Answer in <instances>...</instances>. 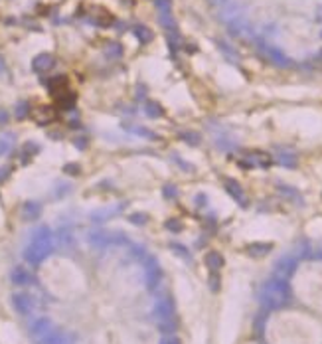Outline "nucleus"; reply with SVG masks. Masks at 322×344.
Wrapping results in <instances>:
<instances>
[{
	"label": "nucleus",
	"instance_id": "ea45409f",
	"mask_svg": "<svg viewBox=\"0 0 322 344\" xmlns=\"http://www.w3.org/2000/svg\"><path fill=\"white\" fill-rule=\"evenodd\" d=\"M83 141H85V139H75V147H77V149H85L87 143H83Z\"/></svg>",
	"mask_w": 322,
	"mask_h": 344
},
{
	"label": "nucleus",
	"instance_id": "f8f14e48",
	"mask_svg": "<svg viewBox=\"0 0 322 344\" xmlns=\"http://www.w3.org/2000/svg\"><path fill=\"white\" fill-rule=\"evenodd\" d=\"M155 311H157V315H159L161 319H166V321H168V319L174 315V303H172V299H170V297H162L161 301L157 303V309H155Z\"/></svg>",
	"mask_w": 322,
	"mask_h": 344
},
{
	"label": "nucleus",
	"instance_id": "f257e3e1",
	"mask_svg": "<svg viewBox=\"0 0 322 344\" xmlns=\"http://www.w3.org/2000/svg\"><path fill=\"white\" fill-rule=\"evenodd\" d=\"M54 253V233L48 226H42L34 231L32 241L24 249V259L30 265H40Z\"/></svg>",
	"mask_w": 322,
	"mask_h": 344
},
{
	"label": "nucleus",
	"instance_id": "393cba45",
	"mask_svg": "<svg viewBox=\"0 0 322 344\" xmlns=\"http://www.w3.org/2000/svg\"><path fill=\"white\" fill-rule=\"evenodd\" d=\"M180 137H182L186 143H190V145H198V143L202 141V137H200L198 133H194V131H184Z\"/></svg>",
	"mask_w": 322,
	"mask_h": 344
},
{
	"label": "nucleus",
	"instance_id": "a211bd4d",
	"mask_svg": "<svg viewBox=\"0 0 322 344\" xmlns=\"http://www.w3.org/2000/svg\"><path fill=\"white\" fill-rule=\"evenodd\" d=\"M36 344H69L67 343V337L63 335V333H59V331H52L48 337H44L42 341H38Z\"/></svg>",
	"mask_w": 322,
	"mask_h": 344
},
{
	"label": "nucleus",
	"instance_id": "f704fd0d",
	"mask_svg": "<svg viewBox=\"0 0 322 344\" xmlns=\"http://www.w3.org/2000/svg\"><path fill=\"white\" fill-rule=\"evenodd\" d=\"M166 228L170 229V231H182V224L178 220H168L166 222Z\"/></svg>",
	"mask_w": 322,
	"mask_h": 344
},
{
	"label": "nucleus",
	"instance_id": "4be33fe9",
	"mask_svg": "<svg viewBox=\"0 0 322 344\" xmlns=\"http://www.w3.org/2000/svg\"><path fill=\"white\" fill-rule=\"evenodd\" d=\"M12 145H14V135H4V137H0V157H4L6 153H10Z\"/></svg>",
	"mask_w": 322,
	"mask_h": 344
},
{
	"label": "nucleus",
	"instance_id": "20e7f679",
	"mask_svg": "<svg viewBox=\"0 0 322 344\" xmlns=\"http://www.w3.org/2000/svg\"><path fill=\"white\" fill-rule=\"evenodd\" d=\"M52 331H54V323H52L48 317H38V319L30 325V337H32L36 343L42 341L44 337H48Z\"/></svg>",
	"mask_w": 322,
	"mask_h": 344
},
{
	"label": "nucleus",
	"instance_id": "c03bdc74",
	"mask_svg": "<svg viewBox=\"0 0 322 344\" xmlns=\"http://www.w3.org/2000/svg\"><path fill=\"white\" fill-rule=\"evenodd\" d=\"M0 71H4V61H2V57H0Z\"/></svg>",
	"mask_w": 322,
	"mask_h": 344
},
{
	"label": "nucleus",
	"instance_id": "9b49d317",
	"mask_svg": "<svg viewBox=\"0 0 322 344\" xmlns=\"http://www.w3.org/2000/svg\"><path fill=\"white\" fill-rule=\"evenodd\" d=\"M271 249H273V243H267V241H253V243H249L245 247V251L249 255H253V257H263V255H267Z\"/></svg>",
	"mask_w": 322,
	"mask_h": 344
},
{
	"label": "nucleus",
	"instance_id": "2eb2a0df",
	"mask_svg": "<svg viewBox=\"0 0 322 344\" xmlns=\"http://www.w3.org/2000/svg\"><path fill=\"white\" fill-rule=\"evenodd\" d=\"M277 192L283 196V198H287V200H291V202H295V204H303L305 200H303V196L295 190V188H291V186H277Z\"/></svg>",
	"mask_w": 322,
	"mask_h": 344
},
{
	"label": "nucleus",
	"instance_id": "0eeeda50",
	"mask_svg": "<svg viewBox=\"0 0 322 344\" xmlns=\"http://www.w3.org/2000/svg\"><path fill=\"white\" fill-rule=\"evenodd\" d=\"M295 267H297V261L293 259V257H281L277 263H275V277H279V279H289L293 273H295Z\"/></svg>",
	"mask_w": 322,
	"mask_h": 344
},
{
	"label": "nucleus",
	"instance_id": "7c9ffc66",
	"mask_svg": "<svg viewBox=\"0 0 322 344\" xmlns=\"http://www.w3.org/2000/svg\"><path fill=\"white\" fill-rule=\"evenodd\" d=\"M155 4H157V8H159V12H170V8H172V2L170 0H155Z\"/></svg>",
	"mask_w": 322,
	"mask_h": 344
},
{
	"label": "nucleus",
	"instance_id": "a878e982",
	"mask_svg": "<svg viewBox=\"0 0 322 344\" xmlns=\"http://www.w3.org/2000/svg\"><path fill=\"white\" fill-rule=\"evenodd\" d=\"M217 44H219V50H221L225 56L229 57V59H233V63H237V61H239V56H237L233 50H229V48H227V44H223V42H217Z\"/></svg>",
	"mask_w": 322,
	"mask_h": 344
},
{
	"label": "nucleus",
	"instance_id": "cd10ccee",
	"mask_svg": "<svg viewBox=\"0 0 322 344\" xmlns=\"http://www.w3.org/2000/svg\"><path fill=\"white\" fill-rule=\"evenodd\" d=\"M63 172L65 174H71V176H77V174H81V167L77 163H69V165L63 167Z\"/></svg>",
	"mask_w": 322,
	"mask_h": 344
},
{
	"label": "nucleus",
	"instance_id": "473e14b6",
	"mask_svg": "<svg viewBox=\"0 0 322 344\" xmlns=\"http://www.w3.org/2000/svg\"><path fill=\"white\" fill-rule=\"evenodd\" d=\"M133 133H137V135H143V137H151V139H157V135L155 133H151V131H147V129H141V127H129Z\"/></svg>",
	"mask_w": 322,
	"mask_h": 344
},
{
	"label": "nucleus",
	"instance_id": "bb28decb",
	"mask_svg": "<svg viewBox=\"0 0 322 344\" xmlns=\"http://www.w3.org/2000/svg\"><path fill=\"white\" fill-rule=\"evenodd\" d=\"M105 52H107L109 57H121V54H123V48H121L119 44H109Z\"/></svg>",
	"mask_w": 322,
	"mask_h": 344
},
{
	"label": "nucleus",
	"instance_id": "dca6fc26",
	"mask_svg": "<svg viewBox=\"0 0 322 344\" xmlns=\"http://www.w3.org/2000/svg\"><path fill=\"white\" fill-rule=\"evenodd\" d=\"M204 263H206V267H210L212 271H217V269L223 267V257H221L217 251H210V253H206Z\"/></svg>",
	"mask_w": 322,
	"mask_h": 344
},
{
	"label": "nucleus",
	"instance_id": "2f4dec72",
	"mask_svg": "<svg viewBox=\"0 0 322 344\" xmlns=\"http://www.w3.org/2000/svg\"><path fill=\"white\" fill-rule=\"evenodd\" d=\"M176 194H178V192H176V188H174V186H170V184H166V186L162 188V196H164V198L174 200V198H176Z\"/></svg>",
	"mask_w": 322,
	"mask_h": 344
},
{
	"label": "nucleus",
	"instance_id": "a18cd8bd",
	"mask_svg": "<svg viewBox=\"0 0 322 344\" xmlns=\"http://www.w3.org/2000/svg\"><path fill=\"white\" fill-rule=\"evenodd\" d=\"M319 57H321V59H322V52H321V54H319Z\"/></svg>",
	"mask_w": 322,
	"mask_h": 344
},
{
	"label": "nucleus",
	"instance_id": "79ce46f5",
	"mask_svg": "<svg viewBox=\"0 0 322 344\" xmlns=\"http://www.w3.org/2000/svg\"><path fill=\"white\" fill-rule=\"evenodd\" d=\"M317 20H319V22H322V6L317 10Z\"/></svg>",
	"mask_w": 322,
	"mask_h": 344
},
{
	"label": "nucleus",
	"instance_id": "c85d7f7f",
	"mask_svg": "<svg viewBox=\"0 0 322 344\" xmlns=\"http://www.w3.org/2000/svg\"><path fill=\"white\" fill-rule=\"evenodd\" d=\"M28 115V103L26 101H20L18 105H16V117L18 119H24Z\"/></svg>",
	"mask_w": 322,
	"mask_h": 344
},
{
	"label": "nucleus",
	"instance_id": "ddd939ff",
	"mask_svg": "<svg viewBox=\"0 0 322 344\" xmlns=\"http://www.w3.org/2000/svg\"><path fill=\"white\" fill-rule=\"evenodd\" d=\"M161 277H162L161 267H159L157 261H153V263L147 267V285H149V289H155V287L159 285Z\"/></svg>",
	"mask_w": 322,
	"mask_h": 344
},
{
	"label": "nucleus",
	"instance_id": "72a5a7b5",
	"mask_svg": "<svg viewBox=\"0 0 322 344\" xmlns=\"http://www.w3.org/2000/svg\"><path fill=\"white\" fill-rule=\"evenodd\" d=\"M170 247H172V249H176V253H178V255H182V257L190 259V253H188V249H186V247H182L180 243H170Z\"/></svg>",
	"mask_w": 322,
	"mask_h": 344
},
{
	"label": "nucleus",
	"instance_id": "412c9836",
	"mask_svg": "<svg viewBox=\"0 0 322 344\" xmlns=\"http://www.w3.org/2000/svg\"><path fill=\"white\" fill-rule=\"evenodd\" d=\"M145 113H147V117H151V119H159V117L164 115V111H162V107L159 105V103L149 101V103H147V107H145Z\"/></svg>",
	"mask_w": 322,
	"mask_h": 344
},
{
	"label": "nucleus",
	"instance_id": "39448f33",
	"mask_svg": "<svg viewBox=\"0 0 322 344\" xmlns=\"http://www.w3.org/2000/svg\"><path fill=\"white\" fill-rule=\"evenodd\" d=\"M12 305H14L16 313L22 315V317H28L34 311V299L28 293H14L12 295Z\"/></svg>",
	"mask_w": 322,
	"mask_h": 344
},
{
	"label": "nucleus",
	"instance_id": "7ed1b4c3",
	"mask_svg": "<svg viewBox=\"0 0 322 344\" xmlns=\"http://www.w3.org/2000/svg\"><path fill=\"white\" fill-rule=\"evenodd\" d=\"M259 52H261V56L265 57V59H269L271 63H275V65H279V67H289V65H291V59L285 56L277 46L259 44Z\"/></svg>",
	"mask_w": 322,
	"mask_h": 344
},
{
	"label": "nucleus",
	"instance_id": "f03ea898",
	"mask_svg": "<svg viewBox=\"0 0 322 344\" xmlns=\"http://www.w3.org/2000/svg\"><path fill=\"white\" fill-rule=\"evenodd\" d=\"M259 299L267 309H283L291 301V289L285 279L273 277L263 283L259 291Z\"/></svg>",
	"mask_w": 322,
	"mask_h": 344
},
{
	"label": "nucleus",
	"instance_id": "5701e85b",
	"mask_svg": "<svg viewBox=\"0 0 322 344\" xmlns=\"http://www.w3.org/2000/svg\"><path fill=\"white\" fill-rule=\"evenodd\" d=\"M129 222L135 224V226H145V224L149 222V214H145V212H135V214L129 216Z\"/></svg>",
	"mask_w": 322,
	"mask_h": 344
},
{
	"label": "nucleus",
	"instance_id": "a19ab883",
	"mask_svg": "<svg viewBox=\"0 0 322 344\" xmlns=\"http://www.w3.org/2000/svg\"><path fill=\"white\" fill-rule=\"evenodd\" d=\"M8 176V169H0V180H4Z\"/></svg>",
	"mask_w": 322,
	"mask_h": 344
},
{
	"label": "nucleus",
	"instance_id": "c9c22d12",
	"mask_svg": "<svg viewBox=\"0 0 322 344\" xmlns=\"http://www.w3.org/2000/svg\"><path fill=\"white\" fill-rule=\"evenodd\" d=\"M71 190V186L69 184H57V190H55V196L59 198V196H63V194H67Z\"/></svg>",
	"mask_w": 322,
	"mask_h": 344
},
{
	"label": "nucleus",
	"instance_id": "4468645a",
	"mask_svg": "<svg viewBox=\"0 0 322 344\" xmlns=\"http://www.w3.org/2000/svg\"><path fill=\"white\" fill-rule=\"evenodd\" d=\"M249 163H241V167H271V157L265 153H253L251 157H247Z\"/></svg>",
	"mask_w": 322,
	"mask_h": 344
},
{
	"label": "nucleus",
	"instance_id": "49530a36",
	"mask_svg": "<svg viewBox=\"0 0 322 344\" xmlns=\"http://www.w3.org/2000/svg\"><path fill=\"white\" fill-rule=\"evenodd\" d=\"M321 38H322V32H321Z\"/></svg>",
	"mask_w": 322,
	"mask_h": 344
},
{
	"label": "nucleus",
	"instance_id": "9d476101",
	"mask_svg": "<svg viewBox=\"0 0 322 344\" xmlns=\"http://www.w3.org/2000/svg\"><path fill=\"white\" fill-rule=\"evenodd\" d=\"M40 216H42V204H40V202L30 200V202H26V204L22 206V218H24L26 222H36Z\"/></svg>",
	"mask_w": 322,
	"mask_h": 344
},
{
	"label": "nucleus",
	"instance_id": "b1692460",
	"mask_svg": "<svg viewBox=\"0 0 322 344\" xmlns=\"http://www.w3.org/2000/svg\"><path fill=\"white\" fill-rule=\"evenodd\" d=\"M277 161H279V165L289 167V169H295L297 167V157L295 155H279Z\"/></svg>",
	"mask_w": 322,
	"mask_h": 344
},
{
	"label": "nucleus",
	"instance_id": "1a4fd4ad",
	"mask_svg": "<svg viewBox=\"0 0 322 344\" xmlns=\"http://www.w3.org/2000/svg\"><path fill=\"white\" fill-rule=\"evenodd\" d=\"M54 65H55V59L52 54H38V56L32 59V69H34L36 73H46V71H50Z\"/></svg>",
	"mask_w": 322,
	"mask_h": 344
},
{
	"label": "nucleus",
	"instance_id": "c756f323",
	"mask_svg": "<svg viewBox=\"0 0 322 344\" xmlns=\"http://www.w3.org/2000/svg\"><path fill=\"white\" fill-rule=\"evenodd\" d=\"M46 109H48V107H42V109H40V117H36V121H38L40 125H44V123H48V121H52V119H54V115L46 113Z\"/></svg>",
	"mask_w": 322,
	"mask_h": 344
},
{
	"label": "nucleus",
	"instance_id": "6ab92c4d",
	"mask_svg": "<svg viewBox=\"0 0 322 344\" xmlns=\"http://www.w3.org/2000/svg\"><path fill=\"white\" fill-rule=\"evenodd\" d=\"M121 208H123V204H121V206H115V208H105V210H97V212H93L91 220H93V222H103L105 218H109V216H113V214H117V212H119Z\"/></svg>",
	"mask_w": 322,
	"mask_h": 344
},
{
	"label": "nucleus",
	"instance_id": "4c0bfd02",
	"mask_svg": "<svg viewBox=\"0 0 322 344\" xmlns=\"http://www.w3.org/2000/svg\"><path fill=\"white\" fill-rule=\"evenodd\" d=\"M6 123H8V111L0 109V125H6Z\"/></svg>",
	"mask_w": 322,
	"mask_h": 344
},
{
	"label": "nucleus",
	"instance_id": "aec40b11",
	"mask_svg": "<svg viewBox=\"0 0 322 344\" xmlns=\"http://www.w3.org/2000/svg\"><path fill=\"white\" fill-rule=\"evenodd\" d=\"M40 153V147L34 143V141H28L26 145H24V149H22V157H24V163H28L32 157H36Z\"/></svg>",
	"mask_w": 322,
	"mask_h": 344
},
{
	"label": "nucleus",
	"instance_id": "37998d69",
	"mask_svg": "<svg viewBox=\"0 0 322 344\" xmlns=\"http://www.w3.org/2000/svg\"><path fill=\"white\" fill-rule=\"evenodd\" d=\"M210 2H214V4H225L227 0H210Z\"/></svg>",
	"mask_w": 322,
	"mask_h": 344
},
{
	"label": "nucleus",
	"instance_id": "6e6552de",
	"mask_svg": "<svg viewBox=\"0 0 322 344\" xmlns=\"http://www.w3.org/2000/svg\"><path fill=\"white\" fill-rule=\"evenodd\" d=\"M10 283L16 287L32 285V283H34V277H32V273H30L26 267L16 265V267L10 271Z\"/></svg>",
	"mask_w": 322,
	"mask_h": 344
},
{
	"label": "nucleus",
	"instance_id": "f3484780",
	"mask_svg": "<svg viewBox=\"0 0 322 344\" xmlns=\"http://www.w3.org/2000/svg\"><path fill=\"white\" fill-rule=\"evenodd\" d=\"M133 34H135V38H137L141 44H149V42L153 40V32H151L147 26H143V24H137V26L133 28Z\"/></svg>",
	"mask_w": 322,
	"mask_h": 344
},
{
	"label": "nucleus",
	"instance_id": "e433bc0d",
	"mask_svg": "<svg viewBox=\"0 0 322 344\" xmlns=\"http://www.w3.org/2000/svg\"><path fill=\"white\" fill-rule=\"evenodd\" d=\"M210 289H212V291H217V289H219V277H217V275H212V277H210Z\"/></svg>",
	"mask_w": 322,
	"mask_h": 344
},
{
	"label": "nucleus",
	"instance_id": "423d86ee",
	"mask_svg": "<svg viewBox=\"0 0 322 344\" xmlns=\"http://www.w3.org/2000/svg\"><path fill=\"white\" fill-rule=\"evenodd\" d=\"M223 186H225V190H227V194L239 204V206H247V196H245V192H243V188H241V184L237 182V180H233V178H225L223 180Z\"/></svg>",
	"mask_w": 322,
	"mask_h": 344
},
{
	"label": "nucleus",
	"instance_id": "58836bf2",
	"mask_svg": "<svg viewBox=\"0 0 322 344\" xmlns=\"http://www.w3.org/2000/svg\"><path fill=\"white\" fill-rule=\"evenodd\" d=\"M161 344H180V341H178L176 337H168V339H164Z\"/></svg>",
	"mask_w": 322,
	"mask_h": 344
}]
</instances>
